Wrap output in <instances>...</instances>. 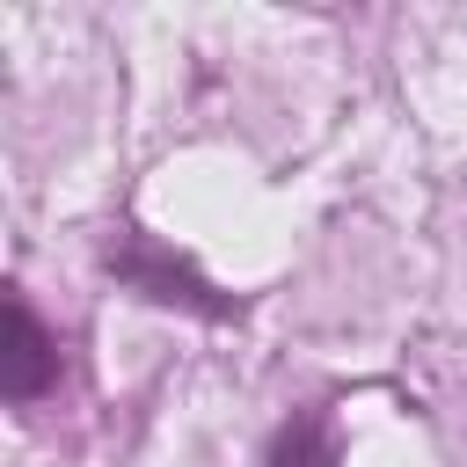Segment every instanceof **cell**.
<instances>
[{"label":"cell","instance_id":"1","mask_svg":"<svg viewBox=\"0 0 467 467\" xmlns=\"http://www.w3.org/2000/svg\"><path fill=\"white\" fill-rule=\"evenodd\" d=\"M44 379H51V343H44L36 314H29L22 299H7V358H0V387H7L15 401H29Z\"/></svg>","mask_w":467,"mask_h":467},{"label":"cell","instance_id":"2","mask_svg":"<svg viewBox=\"0 0 467 467\" xmlns=\"http://www.w3.org/2000/svg\"><path fill=\"white\" fill-rule=\"evenodd\" d=\"M270 467H336V438L321 431V416H299V423L270 445Z\"/></svg>","mask_w":467,"mask_h":467}]
</instances>
